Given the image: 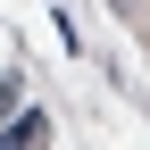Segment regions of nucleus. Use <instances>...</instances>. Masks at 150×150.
Instances as JSON below:
<instances>
[{
    "label": "nucleus",
    "mask_w": 150,
    "mask_h": 150,
    "mask_svg": "<svg viewBox=\"0 0 150 150\" xmlns=\"http://www.w3.org/2000/svg\"><path fill=\"white\" fill-rule=\"evenodd\" d=\"M0 142H8V150H33V142H50V117H42V108H17V117L0 125Z\"/></svg>",
    "instance_id": "obj_1"
},
{
    "label": "nucleus",
    "mask_w": 150,
    "mask_h": 150,
    "mask_svg": "<svg viewBox=\"0 0 150 150\" xmlns=\"http://www.w3.org/2000/svg\"><path fill=\"white\" fill-rule=\"evenodd\" d=\"M17 92H25V83H17V75H0V117L17 108Z\"/></svg>",
    "instance_id": "obj_2"
}]
</instances>
